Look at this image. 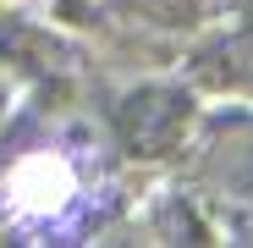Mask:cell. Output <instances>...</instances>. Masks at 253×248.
Returning <instances> with one entry per match:
<instances>
[]
</instances>
